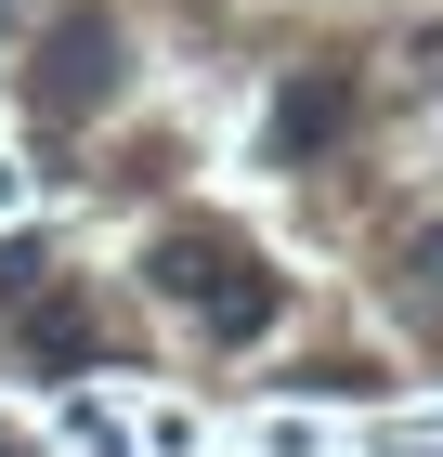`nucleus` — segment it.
<instances>
[{"instance_id": "5", "label": "nucleus", "mask_w": 443, "mask_h": 457, "mask_svg": "<svg viewBox=\"0 0 443 457\" xmlns=\"http://www.w3.org/2000/svg\"><path fill=\"white\" fill-rule=\"evenodd\" d=\"M417 301H431V327H443V236H417Z\"/></svg>"}, {"instance_id": "4", "label": "nucleus", "mask_w": 443, "mask_h": 457, "mask_svg": "<svg viewBox=\"0 0 443 457\" xmlns=\"http://www.w3.org/2000/svg\"><path fill=\"white\" fill-rule=\"evenodd\" d=\"M235 262H248V248H222V236H170V248H157V287H183V301H209V287L235 275Z\"/></svg>"}, {"instance_id": "2", "label": "nucleus", "mask_w": 443, "mask_h": 457, "mask_svg": "<svg viewBox=\"0 0 443 457\" xmlns=\"http://www.w3.org/2000/svg\"><path fill=\"white\" fill-rule=\"evenodd\" d=\"M352 118V79H287V105H274V157H326Z\"/></svg>"}, {"instance_id": "1", "label": "nucleus", "mask_w": 443, "mask_h": 457, "mask_svg": "<svg viewBox=\"0 0 443 457\" xmlns=\"http://www.w3.org/2000/svg\"><path fill=\"white\" fill-rule=\"evenodd\" d=\"M104 79H118V39L78 13V27H53V53H39V118H92Z\"/></svg>"}, {"instance_id": "3", "label": "nucleus", "mask_w": 443, "mask_h": 457, "mask_svg": "<svg viewBox=\"0 0 443 457\" xmlns=\"http://www.w3.org/2000/svg\"><path fill=\"white\" fill-rule=\"evenodd\" d=\"M274 314H287V287H274V275H261V262H235V275L209 287V327H222V340H261V327H274Z\"/></svg>"}]
</instances>
